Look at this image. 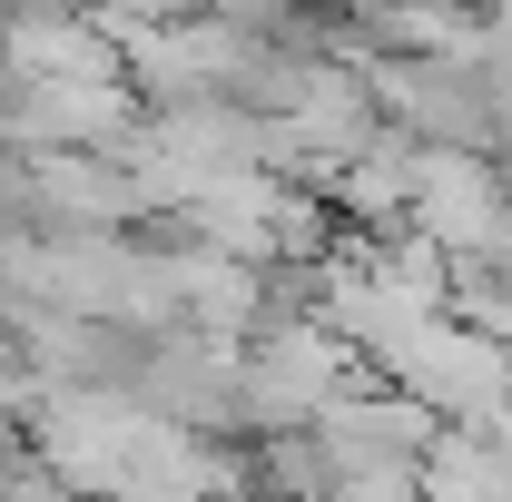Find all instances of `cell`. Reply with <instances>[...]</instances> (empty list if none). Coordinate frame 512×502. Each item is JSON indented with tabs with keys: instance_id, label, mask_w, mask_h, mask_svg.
Segmentation results:
<instances>
[{
	"instance_id": "6da1fadb",
	"label": "cell",
	"mask_w": 512,
	"mask_h": 502,
	"mask_svg": "<svg viewBox=\"0 0 512 502\" xmlns=\"http://www.w3.org/2000/svg\"><path fill=\"white\" fill-rule=\"evenodd\" d=\"M365 375L316 315H266L237 345V443H276V434H316L325 404Z\"/></svg>"
},
{
	"instance_id": "7a4b0ae2",
	"label": "cell",
	"mask_w": 512,
	"mask_h": 502,
	"mask_svg": "<svg viewBox=\"0 0 512 502\" xmlns=\"http://www.w3.org/2000/svg\"><path fill=\"white\" fill-rule=\"evenodd\" d=\"M375 384H394V394H414L434 424H453V434H493V414L512 404V355L503 345H483L473 325H453V315H434L414 345H394L375 365Z\"/></svg>"
},
{
	"instance_id": "3957f363",
	"label": "cell",
	"mask_w": 512,
	"mask_h": 502,
	"mask_svg": "<svg viewBox=\"0 0 512 502\" xmlns=\"http://www.w3.org/2000/svg\"><path fill=\"white\" fill-rule=\"evenodd\" d=\"M128 404L168 434H207V443H237V345L217 335H148L138 345V375H128Z\"/></svg>"
},
{
	"instance_id": "277c9868",
	"label": "cell",
	"mask_w": 512,
	"mask_h": 502,
	"mask_svg": "<svg viewBox=\"0 0 512 502\" xmlns=\"http://www.w3.org/2000/svg\"><path fill=\"white\" fill-rule=\"evenodd\" d=\"M434 434H444V424H434L414 394H394V384L355 375L335 404H325L316 453L335 463V483H414V463L434 453Z\"/></svg>"
},
{
	"instance_id": "5b68a950",
	"label": "cell",
	"mask_w": 512,
	"mask_h": 502,
	"mask_svg": "<svg viewBox=\"0 0 512 502\" xmlns=\"http://www.w3.org/2000/svg\"><path fill=\"white\" fill-rule=\"evenodd\" d=\"M503 207H512L503 158H473V148H414V197H404V227L444 256L453 276H463V266H483L493 227H503Z\"/></svg>"
},
{
	"instance_id": "8992f818",
	"label": "cell",
	"mask_w": 512,
	"mask_h": 502,
	"mask_svg": "<svg viewBox=\"0 0 512 502\" xmlns=\"http://www.w3.org/2000/svg\"><path fill=\"white\" fill-rule=\"evenodd\" d=\"M463 276H483V286L512 296V207H503V227H493V247H483V266H463Z\"/></svg>"
},
{
	"instance_id": "52a82bcc",
	"label": "cell",
	"mask_w": 512,
	"mask_h": 502,
	"mask_svg": "<svg viewBox=\"0 0 512 502\" xmlns=\"http://www.w3.org/2000/svg\"><path fill=\"white\" fill-rule=\"evenodd\" d=\"M237 502H266V493H237Z\"/></svg>"
},
{
	"instance_id": "ba28073f",
	"label": "cell",
	"mask_w": 512,
	"mask_h": 502,
	"mask_svg": "<svg viewBox=\"0 0 512 502\" xmlns=\"http://www.w3.org/2000/svg\"><path fill=\"white\" fill-rule=\"evenodd\" d=\"M503 30H512V10H503Z\"/></svg>"
}]
</instances>
